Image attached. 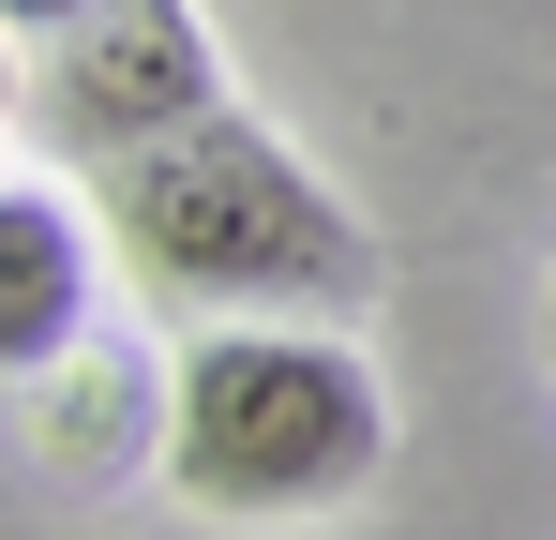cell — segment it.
I'll use <instances>...</instances> for the list:
<instances>
[{"instance_id": "3", "label": "cell", "mask_w": 556, "mask_h": 540, "mask_svg": "<svg viewBox=\"0 0 556 540\" xmlns=\"http://www.w3.org/2000/svg\"><path fill=\"white\" fill-rule=\"evenodd\" d=\"M211 105H226V61H211L195 0H91L30 61V136L76 151V166H136V151L195 136Z\"/></svg>"}, {"instance_id": "2", "label": "cell", "mask_w": 556, "mask_h": 540, "mask_svg": "<svg viewBox=\"0 0 556 540\" xmlns=\"http://www.w3.org/2000/svg\"><path fill=\"white\" fill-rule=\"evenodd\" d=\"M391 465V390L346 331H286V316H226L195 331L166 375V480L226 526H301L346 511Z\"/></svg>"}, {"instance_id": "5", "label": "cell", "mask_w": 556, "mask_h": 540, "mask_svg": "<svg viewBox=\"0 0 556 540\" xmlns=\"http://www.w3.org/2000/svg\"><path fill=\"white\" fill-rule=\"evenodd\" d=\"M76 15H91V0H0V30H30V46H46V30H76Z\"/></svg>"}, {"instance_id": "7", "label": "cell", "mask_w": 556, "mask_h": 540, "mask_svg": "<svg viewBox=\"0 0 556 540\" xmlns=\"http://www.w3.org/2000/svg\"><path fill=\"white\" fill-rule=\"evenodd\" d=\"M542 331H556V316H542Z\"/></svg>"}, {"instance_id": "1", "label": "cell", "mask_w": 556, "mask_h": 540, "mask_svg": "<svg viewBox=\"0 0 556 540\" xmlns=\"http://www.w3.org/2000/svg\"><path fill=\"white\" fill-rule=\"evenodd\" d=\"M105 241L181 316H346V300H376L362 210L241 105H211L195 136L105 166Z\"/></svg>"}, {"instance_id": "6", "label": "cell", "mask_w": 556, "mask_h": 540, "mask_svg": "<svg viewBox=\"0 0 556 540\" xmlns=\"http://www.w3.org/2000/svg\"><path fill=\"white\" fill-rule=\"evenodd\" d=\"M0 46H15V30H0ZM0 105H15V76H0Z\"/></svg>"}, {"instance_id": "4", "label": "cell", "mask_w": 556, "mask_h": 540, "mask_svg": "<svg viewBox=\"0 0 556 540\" xmlns=\"http://www.w3.org/2000/svg\"><path fill=\"white\" fill-rule=\"evenodd\" d=\"M91 285H105V226L61 180H0V375H61L91 346Z\"/></svg>"}]
</instances>
